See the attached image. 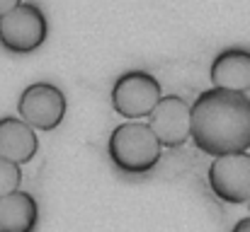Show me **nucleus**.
<instances>
[{"instance_id":"1","label":"nucleus","mask_w":250,"mask_h":232,"mask_svg":"<svg viewBox=\"0 0 250 232\" xmlns=\"http://www.w3.org/2000/svg\"><path fill=\"white\" fill-rule=\"evenodd\" d=\"M189 141L209 157L250 150V97L209 87L189 104Z\"/></svg>"},{"instance_id":"2","label":"nucleus","mask_w":250,"mask_h":232,"mask_svg":"<svg viewBox=\"0 0 250 232\" xmlns=\"http://www.w3.org/2000/svg\"><path fill=\"white\" fill-rule=\"evenodd\" d=\"M107 157L119 174L146 177L158 167L163 145L158 143L148 124L134 119L112 128L107 138Z\"/></svg>"},{"instance_id":"3","label":"nucleus","mask_w":250,"mask_h":232,"mask_svg":"<svg viewBox=\"0 0 250 232\" xmlns=\"http://www.w3.org/2000/svg\"><path fill=\"white\" fill-rule=\"evenodd\" d=\"M49 39V19L37 2H20L0 17V46L12 56H29Z\"/></svg>"},{"instance_id":"4","label":"nucleus","mask_w":250,"mask_h":232,"mask_svg":"<svg viewBox=\"0 0 250 232\" xmlns=\"http://www.w3.org/2000/svg\"><path fill=\"white\" fill-rule=\"evenodd\" d=\"M68 114L66 92L54 82H32L17 97V116L27 121L34 131L51 133L56 131Z\"/></svg>"},{"instance_id":"5","label":"nucleus","mask_w":250,"mask_h":232,"mask_svg":"<svg viewBox=\"0 0 250 232\" xmlns=\"http://www.w3.org/2000/svg\"><path fill=\"white\" fill-rule=\"evenodd\" d=\"M163 97V87L156 75L146 71H126L119 77H114L109 89V104L114 114H119L124 121L146 119L151 109Z\"/></svg>"},{"instance_id":"6","label":"nucleus","mask_w":250,"mask_h":232,"mask_svg":"<svg viewBox=\"0 0 250 232\" xmlns=\"http://www.w3.org/2000/svg\"><path fill=\"white\" fill-rule=\"evenodd\" d=\"M207 186L219 201L229 206H243L250 198L248 150L211 157V164L207 169Z\"/></svg>"},{"instance_id":"7","label":"nucleus","mask_w":250,"mask_h":232,"mask_svg":"<svg viewBox=\"0 0 250 232\" xmlns=\"http://www.w3.org/2000/svg\"><path fill=\"white\" fill-rule=\"evenodd\" d=\"M146 119L163 150H177L189 141V104L180 94H163Z\"/></svg>"},{"instance_id":"8","label":"nucleus","mask_w":250,"mask_h":232,"mask_svg":"<svg viewBox=\"0 0 250 232\" xmlns=\"http://www.w3.org/2000/svg\"><path fill=\"white\" fill-rule=\"evenodd\" d=\"M211 87L231 89V92H250V51L243 46L224 49L214 56L209 66Z\"/></svg>"},{"instance_id":"9","label":"nucleus","mask_w":250,"mask_h":232,"mask_svg":"<svg viewBox=\"0 0 250 232\" xmlns=\"http://www.w3.org/2000/svg\"><path fill=\"white\" fill-rule=\"evenodd\" d=\"M39 153L37 131L20 116H0V157L17 164L32 162Z\"/></svg>"},{"instance_id":"10","label":"nucleus","mask_w":250,"mask_h":232,"mask_svg":"<svg viewBox=\"0 0 250 232\" xmlns=\"http://www.w3.org/2000/svg\"><path fill=\"white\" fill-rule=\"evenodd\" d=\"M39 203L29 191L15 189L0 196V232H37Z\"/></svg>"},{"instance_id":"11","label":"nucleus","mask_w":250,"mask_h":232,"mask_svg":"<svg viewBox=\"0 0 250 232\" xmlns=\"http://www.w3.org/2000/svg\"><path fill=\"white\" fill-rule=\"evenodd\" d=\"M22 184V164L0 157V196L20 189Z\"/></svg>"},{"instance_id":"12","label":"nucleus","mask_w":250,"mask_h":232,"mask_svg":"<svg viewBox=\"0 0 250 232\" xmlns=\"http://www.w3.org/2000/svg\"><path fill=\"white\" fill-rule=\"evenodd\" d=\"M20 2H22V0H0V17L7 15V12H10L12 7H17Z\"/></svg>"},{"instance_id":"13","label":"nucleus","mask_w":250,"mask_h":232,"mask_svg":"<svg viewBox=\"0 0 250 232\" xmlns=\"http://www.w3.org/2000/svg\"><path fill=\"white\" fill-rule=\"evenodd\" d=\"M231 232H250V215L248 218H241V220L231 228Z\"/></svg>"},{"instance_id":"14","label":"nucleus","mask_w":250,"mask_h":232,"mask_svg":"<svg viewBox=\"0 0 250 232\" xmlns=\"http://www.w3.org/2000/svg\"><path fill=\"white\" fill-rule=\"evenodd\" d=\"M246 206H248V213H250V198H248V201H246Z\"/></svg>"}]
</instances>
